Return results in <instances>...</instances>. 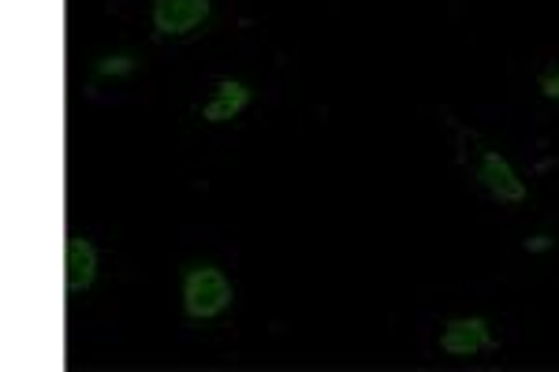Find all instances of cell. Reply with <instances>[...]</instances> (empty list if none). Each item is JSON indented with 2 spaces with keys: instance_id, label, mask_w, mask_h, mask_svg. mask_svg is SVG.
<instances>
[{
  "instance_id": "1",
  "label": "cell",
  "mask_w": 559,
  "mask_h": 372,
  "mask_svg": "<svg viewBox=\"0 0 559 372\" xmlns=\"http://www.w3.org/2000/svg\"><path fill=\"white\" fill-rule=\"evenodd\" d=\"M231 305V284L224 279L221 268H191V276H187L183 284V310L187 316H194V321H210V316L224 313Z\"/></svg>"
},
{
  "instance_id": "2",
  "label": "cell",
  "mask_w": 559,
  "mask_h": 372,
  "mask_svg": "<svg viewBox=\"0 0 559 372\" xmlns=\"http://www.w3.org/2000/svg\"><path fill=\"white\" fill-rule=\"evenodd\" d=\"M210 15V0H153L157 34H187Z\"/></svg>"
},
{
  "instance_id": "3",
  "label": "cell",
  "mask_w": 559,
  "mask_h": 372,
  "mask_svg": "<svg viewBox=\"0 0 559 372\" xmlns=\"http://www.w3.org/2000/svg\"><path fill=\"white\" fill-rule=\"evenodd\" d=\"M489 324L481 321V316H463V321H452L440 335V347L444 353H452V358H471V353L485 350L489 347Z\"/></svg>"
},
{
  "instance_id": "4",
  "label": "cell",
  "mask_w": 559,
  "mask_h": 372,
  "mask_svg": "<svg viewBox=\"0 0 559 372\" xmlns=\"http://www.w3.org/2000/svg\"><path fill=\"white\" fill-rule=\"evenodd\" d=\"M481 183L485 190L496 197V202H522L526 197V187H522V179L515 176V168L508 165V160L500 157V153H485V160H481Z\"/></svg>"
},
{
  "instance_id": "5",
  "label": "cell",
  "mask_w": 559,
  "mask_h": 372,
  "mask_svg": "<svg viewBox=\"0 0 559 372\" xmlns=\"http://www.w3.org/2000/svg\"><path fill=\"white\" fill-rule=\"evenodd\" d=\"M68 290L71 295H83L97 276V250L86 239H68Z\"/></svg>"
},
{
  "instance_id": "6",
  "label": "cell",
  "mask_w": 559,
  "mask_h": 372,
  "mask_svg": "<svg viewBox=\"0 0 559 372\" xmlns=\"http://www.w3.org/2000/svg\"><path fill=\"white\" fill-rule=\"evenodd\" d=\"M247 101H250V89L242 86V83H231V79H224L221 89H216V97L202 108V116L210 123H228V120H236L242 108H247Z\"/></svg>"
},
{
  "instance_id": "7",
  "label": "cell",
  "mask_w": 559,
  "mask_h": 372,
  "mask_svg": "<svg viewBox=\"0 0 559 372\" xmlns=\"http://www.w3.org/2000/svg\"><path fill=\"white\" fill-rule=\"evenodd\" d=\"M97 71H102V75H131L134 60L131 57H108V60L97 63Z\"/></svg>"
},
{
  "instance_id": "8",
  "label": "cell",
  "mask_w": 559,
  "mask_h": 372,
  "mask_svg": "<svg viewBox=\"0 0 559 372\" xmlns=\"http://www.w3.org/2000/svg\"><path fill=\"white\" fill-rule=\"evenodd\" d=\"M540 94L552 97V101H559V71H556V75H548L545 83H540Z\"/></svg>"
},
{
  "instance_id": "9",
  "label": "cell",
  "mask_w": 559,
  "mask_h": 372,
  "mask_svg": "<svg viewBox=\"0 0 559 372\" xmlns=\"http://www.w3.org/2000/svg\"><path fill=\"white\" fill-rule=\"evenodd\" d=\"M548 247H552V239H545V235L534 239V242H526V250H548Z\"/></svg>"
}]
</instances>
